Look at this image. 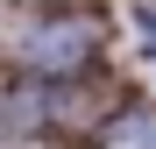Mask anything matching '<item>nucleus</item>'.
Instances as JSON below:
<instances>
[{"mask_svg":"<svg viewBox=\"0 0 156 149\" xmlns=\"http://www.w3.org/2000/svg\"><path fill=\"white\" fill-rule=\"evenodd\" d=\"M92 21H50V29H36L29 36V64L36 71H78V64H85L92 57Z\"/></svg>","mask_w":156,"mask_h":149,"instance_id":"1","label":"nucleus"},{"mask_svg":"<svg viewBox=\"0 0 156 149\" xmlns=\"http://www.w3.org/2000/svg\"><path fill=\"white\" fill-rule=\"evenodd\" d=\"M92 149H156V114L149 107H121L107 128H99Z\"/></svg>","mask_w":156,"mask_h":149,"instance_id":"2","label":"nucleus"}]
</instances>
